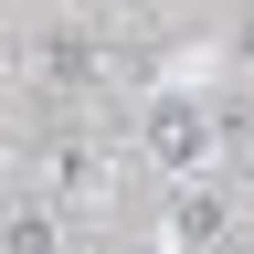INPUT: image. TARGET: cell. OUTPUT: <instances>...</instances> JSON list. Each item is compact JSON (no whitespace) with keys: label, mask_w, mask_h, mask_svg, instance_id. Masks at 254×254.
Masks as SVG:
<instances>
[{"label":"cell","mask_w":254,"mask_h":254,"mask_svg":"<svg viewBox=\"0 0 254 254\" xmlns=\"http://www.w3.org/2000/svg\"><path fill=\"white\" fill-rule=\"evenodd\" d=\"M222 254H233V244H222Z\"/></svg>","instance_id":"obj_6"},{"label":"cell","mask_w":254,"mask_h":254,"mask_svg":"<svg viewBox=\"0 0 254 254\" xmlns=\"http://www.w3.org/2000/svg\"><path fill=\"white\" fill-rule=\"evenodd\" d=\"M148 148L170 159V170H201V159H212V106H201V95H159V106H148Z\"/></svg>","instance_id":"obj_1"},{"label":"cell","mask_w":254,"mask_h":254,"mask_svg":"<svg viewBox=\"0 0 254 254\" xmlns=\"http://www.w3.org/2000/svg\"><path fill=\"white\" fill-rule=\"evenodd\" d=\"M43 180H53V190H95V148H85V138H53V148H43Z\"/></svg>","instance_id":"obj_4"},{"label":"cell","mask_w":254,"mask_h":254,"mask_svg":"<svg viewBox=\"0 0 254 254\" xmlns=\"http://www.w3.org/2000/svg\"><path fill=\"white\" fill-rule=\"evenodd\" d=\"M170 233L190 254H222V244H244V212L222 201V190H180V212H170Z\"/></svg>","instance_id":"obj_2"},{"label":"cell","mask_w":254,"mask_h":254,"mask_svg":"<svg viewBox=\"0 0 254 254\" xmlns=\"http://www.w3.org/2000/svg\"><path fill=\"white\" fill-rule=\"evenodd\" d=\"M43 74L53 85H95V43L85 32H43Z\"/></svg>","instance_id":"obj_3"},{"label":"cell","mask_w":254,"mask_h":254,"mask_svg":"<svg viewBox=\"0 0 254 254\" xmlns=\"http://www.w3.org/2000/svg\"><path fill=\"white\" fill-rule=\"evenodd\" d=\"M11 254H64V233H53V212L32 201V212H11V233H0Z\"/></svg>","instance_id":"obj_5"}]
</instances>
